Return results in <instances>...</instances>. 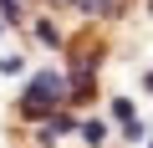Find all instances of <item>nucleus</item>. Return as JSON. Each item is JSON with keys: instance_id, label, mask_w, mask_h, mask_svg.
<instances>
[{"instance_id": "1", "label": "nucleus", "mask_w": 153, "mask_h": 148, "mask_svg": "<svg viewBox=\"0 0 153 148\" xmlns=\"http://www.w3.org/2000/svg\"><path fill=\"white\" fill-rule=\"evenodd\" d=\"M66 97V77L61 71H41V77L26 87V97H21V112L26 118H51V107Z\"/></svg>"}, {"instance_id": "2", "label": "nucleus", "mask_w": 153, "mask_h": 148, "mask_svg": "<svg viewBox=\"0 0 153 148\" xmlns=\"http://www.w3.org/2000/svg\"><path fill=\"white\" fill-rule=\"evenodd\" d=\"M117 5H123V0H82V10H92V16H97V10H102V16H112Z\"/></svg>"}]
</instances>
